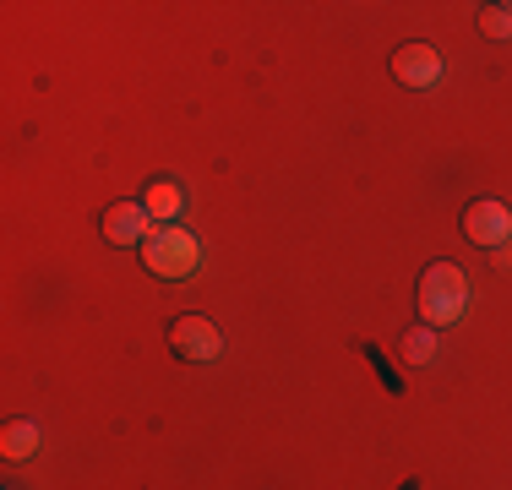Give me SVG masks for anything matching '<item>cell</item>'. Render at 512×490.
<instances>
[{
	"label": "cell",
	"mask_w": 512,
	"mask_h": 490,
	"mask_svg": "<svg viewBox=\"0 0 512 490\" xmlns=\"http://www.w3.org/2000/svg\"><path fill=\"white\" fill-rule=\"evenodd\" d=\"M463 311H469V278H463L453 262L425 267V278H420V316H425V327H453Z\"/></svg>",
	"instance_id": "6da1fadb"
},
{
	"label": "cell",
	"mask_w": 512,
	"mask_h": 490,
	"mask_svg": "<svg viewBox=\"0 0 512 490\" xmlns=\"http://www.w3.org/2000/svg\"><path fill=\"white\" fill-rule=\"evenodd\" d=\"M463 235L474 245H507L512 240V207L507 202H469L463 207Z\"/></svg>",
	"instance_id": "277c9868"
},
{
	"label": "cell",
	"mask_w": 512,
	"mask_h": 490,
	"mask_svg": "<svg viewBox=\"0 0 512 490\" xmlns=\"http://www.w3.org/2000/svg\"><path fill=\"white\" fill-rule=\"evenodd\" d=\"M480 28L491 33V39H512V6H485L480 11Z\"/></svg>",
	"instance_id": "30bf717a"
},
{
	"label": "cell",
	"mask_w": 512,
	"mask_h": 490,
	"mask_svg": "<svg viewBox=\"0 0 512 490\" xmlns=\"http://www.w3.org/2000/svg\"><path fill=\"white\" fill-rule=\"evenodd\" d=\"M169 349H175L180 360H191V365H207V360H218V349H224V338H218V327L207 322V316L186 311L175 327H169Z\"/></svg>",
	"instance_id": "3957f363"
},
{
	"label": "cell",
	"mask_w": 512,
	"mask_h": 490,
	"mask_svg": "<svg viewBox=\"0 0 512 490\" xmlns=\"http://www.w3.org/2000/svg\"><path fill=\"white\" fill-rule=\"evenodd\" d=\"M142 262H148V273H153V278H164V284H180V278L197 273L202 245L191 240L186 229L164 224V229H153V235L142 240Z\"/></svg>",
	"instance_id": "7a4b0ae2"
},
{
	"label": "cell",
	"mask_w": 512,
	"mask_h": 490,
	"mask_svg": "<svg viewBox=\"0 0 512 490\" xmlns=\"http://www.w3.org/2000/svg\"><path fill=\"white\" fill-rule=\"evenodd\" d=\"M393 77L404 88H431V82H442V55L431 44H404L393 55Z\"/></svg>",
	"instance_id": "5b68a950"
},
{
	"label": "cell",
	"mask_w": 512,
	"mask_h": 490,
	"mask_svg": "<svg viewBox=\"0 0 512 490\" xmlns=\"http://www.w3.org/2000/svg\"><path fill=\"white\" fill-rule=\"evenodd\" d=\"M148 207L142 202H115L104 213V240H115V245H131V240H148Z\"/></svg>",
	"instance_id": "8992f818"
},
{
	"label": "cell",
	"mask_w": 512,
	"mask_h": 490,
	"mask_svg": "<svg viewBox=\"0 0 512 490\" xmlns=\"http://www.w3.org/2000/svg\"><path fill=\"white\" fill-rule=\"evenodd\" d=\"M404 360H409V365L436 360V338H431V327H414V333L404 338Z\"/></svg>",
	"instance_id": "9c48e42d"
},
{
	"label": "cell",
	"mask_w": 512,
	"mask_h": 490,
	"mask_svg": "<svg viewBox=\"0 0 512 490\" xmlns=\"http://www.w3.org/2000/svg\"><path fill=\"white\" fill-rule=\"evenodd\" d=\"M142 207H148L158 224H175L180 207H186V196H180L175 180H153V186H148V202H142Z\"/></svg>",
	"instance_id": "52a82bcc"
},
{
	"label": "cell",
	"mask_w": 512,
	"mask_h": 490,
	"mask_svg": "<svg viewBox=\"0 0 512 490\" xmlns=\"http://www.w3.org/2000/svg\"><path fill=\"white\" fill-rule=\"evenodd\" d=\"M0 447H6V458H33V452L44 447V436H39V425L33 420H17V425H6V436H0Z\"/></svg>",
	"instance_id": "ba28073f"
}]
</instances>
